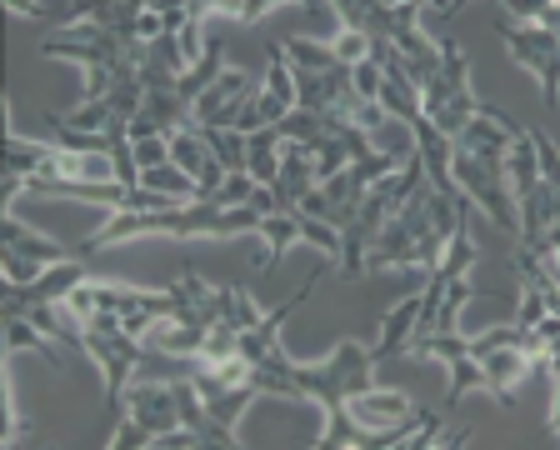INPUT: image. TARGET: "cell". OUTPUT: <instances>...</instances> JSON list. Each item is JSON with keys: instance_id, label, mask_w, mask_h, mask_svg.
<instances>
[{"instance_id": "obj_1", "label": "cell", "mask_w": 560, "mask_h": 450, "mask_svg": "<svg viewBox=\"0 0 560 450\" xmlns=\"http://www.w3.org/2000/svg\"><path fill=\"white\" fill-rule=\"evenodd\" d=\"M375 346H361V341H340L326 360H295L285 350H270L256 366V381L266 395H291V401H311L326 411V436L315 446L340 450V446H365V436L350 426L346 401L375 385Z\"/></svg>"}, {"instance_id": "obj_2", "label": "cell", "mask_w": 560, "mask_h": 450, "mask_svg": "<svg viewBox=\"0 0 560 450\" xmlns=\"http://www.w3.org/2000/svg\"><path fill=\"white\" fill-rule=\"evenodd\" d=\"M515 130L521 126L505 111L486 105V116H476L451 140V175L505 235L521 241V210H515V196H511V171H505V150H511Z\"/></svg>"}, {"instance_id": "obj_3", "label": "cell", "mask_w": 560, "mask_h": 450, "mask_svg": "<svg viewBox=\"0 0 560 450\" xmlns=\"http://www.w3.org/2000/svg\"><path fill=\"white\" fill-rule=\"evenodd\" d=\"M455 231V200L441 196L431 181H420L410 191V200L396 210V216L381 226V235L371 241L361 261V276H375V270H406V266H420L431 270L441 261L445 241Z\"/></svg>"}, {"instance_id": "obj_4", "label": "cell", "mask_w": 560, "mask_h": 450, "mask_svg": "<svg viewBox=\"0 0 560 450\" xmlns=\"http://www.w3.org/2000/svg\"><path fill=\"white\" fill-rule=\"evenodd\" d=\"M420 181H425V165H420L416 146H410V155L400 161V171L381 175V181L365 191V200H361V210H355V220H350L346 231H340V261H336L340 280H355V276H361V261H365V251H371V241L381 235L385 220H390L400 206H406L410 191H416Z\"/></svg>"}, {"instance_id": "obj_5", "label": "cell", "mask_w": 560, "mask_h": 450, "mask_svg": "<svg viewBox=\"0 0 560 450\" xmlns=\"http://www.w3.org/2000/svg\"><path fill=\"white\" fill-rule=\"evenodd\" d=\"M420 105H425L431 126L451 140L460 136L476 116H486V101H480L476 85H470V60L455 41H441V70L420 85Z\"/></svg>"}, {"instance_id": "obj_6", "label": "cell", "mask_w": 560, "mask_h": 450, "mask_svg": "<svg viewBox=\"0 0 560 450\" xmlns=\"http://www.w3.org/2000/svg\"><path fill=\"white\" fill-rule=\"evenodd\" d=\"M186 420H180V391L161 381H140V385H126V401H120V426L110 430V446H155L161 436H171V430H180Z\"/></svg>"}, {"instance_id": "obj_7", "label": "cell", "mask_w": 560, "mask_h": 450, "mask_svg": "<svg viewBox=\"0 0 560 450\" xmlns=\"http://www.w3.org/2000/svg\"><path fill=\"white\" fill-rule=\"evenodd\" d=\"M66 261H85V255L66 251L40 231H25L15 210L5 206V216H0V270H5V280H40L50 266H66Z\"/></svg>"}, {"instance_id": "obj_8", "label": "cell", "mask_w": 560, "mask_h": 450, "mask_svg": "<svg viewBox=\"0 0 560 450\" xmlns=\"http://www.w3.org/2000/svg\"><path fill=\"white\" fill-rule=\"evenodd\" d=\"M495 35L505 41V56L536 76L540 101L556 105L560 101V35L540 31V25H515V21H501Z\"/></svg>"}, {"instance_id": "obj_9", "label": "cell", "mask_w": 560, "mask_h": 450, "mask_svg": "<svg viewBox=\"0 0 560 450\" xmlns=\"http://www.w3.org/2000/svg\"><path fill=\"white\" fill-rule=\"evenodd\" d=\"M291 111H295V66L285 60V50H280V46H270V66H266V76L256 81V95L245 101L235 130L276 126V120H285Z\"/></svg>"}, {"instance_id": "obj_10", "label": "cell", "mask_w": 560, "mask_h": 450, "mask_svg": "<svg viewBox=\"0 0 560 450\" xmlns=\"http://www.w3.org/2000/svg\"><path fill=\"white\" fill-rule=\"evenodd\" d=\"M250 95H256V81H250V76L221 70V76L200 91L196 120H190V126H231L235 130V120H241V111H245V101H250Z\"/></svg>"}, {"instance_id": "obj_11", "label": "cell", "mask_w": 560, "mask_h": 450, "mask_svg": "<svg viewBox=\"0 0 560 450\" xmlns=\"http://www.w3.org/2000/svg\"><path fill=\"white\" fill-rule=\"evenodd\" d=\"M171 161L180 165V171L196 181V191L200 196H215L225 185V171H221V161H215V150L206 146V136H200L196 126H180L171 136Z\"/></svg>"}, {"instance_id": "obj_12", "label": "cell", "mask_w": 560, "mask_h": 450, "mask_svg": "<svg viewBox=\"0 0 560 450\" xmlns=\"http://www.w3.org/2000/svg\"><path fill=\"white\" fill-rule=\"evenodd\" d=\"M21 350H35V356H46L56 370H66V346H60L50 331L31 321V315H5V356H21Z\"/></svg>"}, {"instance_id": "obj_13", "label": "cell", "mask_w": 560, "mask_h": 450, "mask_svg": "<svg viewBox=\"0 0 560 450\" xmlns=\"http://www.w3.org/2000/svg\"><path fill=\"white\" fill-rule=\"evenodd\" d=\"M280 120L276 126H260V130H245V175L256 185H276V175H280V155H276V146H280Z\"/></svg>"}, {"instance_id": "obj_14", "label": "cell", "mask_w": 560, "mask_h": 450, "mask_svg": "<svg viewBox=\"0 0 560 450\" xmlns=\"http://www.w3.org/2000/svg\"><path fill=\"white\" fill-rule=\"evenodd\" d=\"M416 315H420V296L400 300V305H390L381 321V341H375V360L396 356V350L410 346V331H416Z\"/></svg>"}, {"instance_id": "obj_15", "label": "cell", "mask_w": 560, "mask_h": 450, "mask_svg": "<svg viewBox=\"0 0 560 450\" xmlns=\"http://www.w3.org/2000/svg\"><path fill=\"white\" fill-rule=\"evenodd\" d=\"M206 136V146L215 150L225 175H245V130H231V126H196Z\"/></svg>"}, {"instance_id": "obj_16", "label": "cell", "mask_w": 560, "mask_h": 450, "mask_svg": "<svg viewBox=\"0 0 560 450\" xmlns=\"http://www.w3.org/2000/svg\"><path fill=\"white\" fill-rule=\"evenodd\" d=\"M501 5L515 15V25H540V21H546V11L556 5V0H501Z\"/></svg>"}, {"instance_id": "obj_17", "label": "cell", "mask_w": 560, "mask_h": 450, "mask_svg": "<svg viewBox=\"0 0 560 450\" xmlns=\"http://www.w3.org/2000/svg\"><path fill=\"white\" fill-rule=\"evenodd\" d=\"M550 385H556V391H550V430L560 436V381H550Z\"/></svg>"}, {"instance_id": "obj_18", "label": "cell", "mask_w": 560, "mask_h": 450, "mask_svg": "<svg viewBox=\"0 0 560 450\" xmlns=\"http://www.w3.org/2000/svg\"><path fill=\"white\" fill-rule=\"evenodd\" d=\"M425 5H441V15H445V5H451V0H425Z\"/></svg>"}]
</instances>
